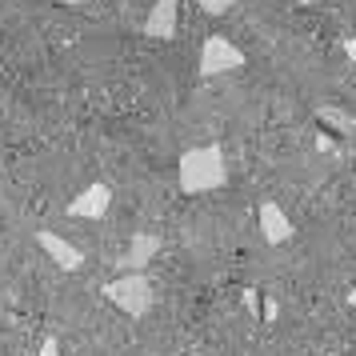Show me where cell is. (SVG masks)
<instances>
[{
  "mask_svg": "<svg viewBox=\"0 0 356 356\" xmlns=\"http://www.w3.org/2000/svg\"><path fill=\"white\" fill-rule=\"evenodd\" d=\"M348 305H356V284H353V289H348Z\"/></svg>",
  "mask_w": 356,
  "mask_h": 356,
  "instance_id": "4fadbf2b",
  "label": "cell"
},
{
  "mask_svg": "<svg viewBox=\"0 0 356 356\" xmlns=\"http://www.w3.org/2000/svg\"><path fill=\"white\" fill-rule=\"evenodd\" d=\"M177 13H180V0H156L148 20H145V36H152V40H172L177 36Z\"/></svg>",
  "mask_w": 356,
  "mask_h": 356,
  "instance_id": "5b68a950",
  "label": "cell"
},
{
  "mask_svg": "<svg viewBox=\"0 0 356 356\" xmlns=\"http://www.w3.org/2000/svg\"><path fill=\"white\" fill-rule=\"evenodd\" d=\"M36 356H60V344H56V337H44V344H40V353Z\"/></svg>",
  "mask_w": 356,
  "mask_h": 356,
  "instance_id": "8fae6325",
  "label": "cell"
},
{
  "mask_svg": "<svg viewBox=\"0 0 356 356\" xmlns=\"http://www.w3.org/2000/svg\"><path fill=\"white\" fill-rule=\"evenodd\" d=\"M196 4H200L209 17H220V13H228V8H232V4H241V0H196Z\"/></svg>",
  "mask_w": 356,
  "mask_h": 356,
  "instance_id": "30bf717a",
  "label": "cell"
},
{
  "mask_svg": "<svg viewBox=\"0 0 356 356\" xmlns=\"http://www.w3.org/2000/svg\"><path fill=\"white\" fill-rule=\"evenodd\" d=\"M113 204V188L108 184H88L84 193H76V200L68 204V216H76V220H100L104 212Z\"/></svg>",
  "mask_w": 356,
  "mask_h": 356,
  "instance_id": "277c9868",
  "label": "cell"
},
{
  "mask_svg": "<svg viewBox=\"0 0 356 356\" xmlns=\"http://www.w3.org/2000/svg\"><path fill=\"white\" fill-rule=\"evenodd\" d=\"M156 252H161V241H156L152 232H136L132 244H129V252L120 257V268H129V273H145V264L156 257Z\"/></svg>",
  "mask_w": 356,
  "mask_h": 356,
  "instance_id": "ba28073f",
  "label": "cell"
},
{
  "mask_svg": "<svg viewBox=\"0 0 356 356\" xmlns=\"http://www.w3.org/2000/svg\"><path fill=\"white\" fill-rule=\"evenodd\" d=\"M36 244H40V248L52 257V264H60L65 273H76V268L84 264L81 248H76V244H68L65 236H56V232H36Z\"/></svg>",
  "mask_w": 356,
  "mask_h": 356,
  "instance_id": "8992f818",
  "label": "cell"
},
{
  "mask_svg": "<svg viewBox=\"0 0 356 356\" xmlns=\"http://www.w3.org/2000/svg\"><path fill=\"white\" fill-rule=\"evenodd\" d=\"M344 52H348V60L356 65V36H353V40H344Z\"/></svg>",
  "mask_w": 356,
  "mask_h": 356,
  "instance_id": "7c38bea8",
  "label": "cell"
},
{
  "mask_svg": "<svg viewBox=\"0 0 356 356\" xmlns=\"http://www.w3.org/2000/svg\"><path fill=\"white\" fill-rule=\"evenodd\" d=\"M316 116H321V120L328 124V129H337V132H348V129H353V116H348V113H340V108H321Z\"/></svg>",
  "mask_w": 356,
  "mask_h": 356,
  "instance_id": "9c48e42d",
  "label": "cell"
},
{
  "mask_svg": "<svg viewBox=\"0 0 356 356\" xmlns=\"http://www.w3.org/2000/svg\"><path fill=\"white\" fill-rule=\"evenodd\" d=\"M236 68H244V52L228 36H209L200 49V76H220V72H236Z\"/></svg>",
  "mask_w": 356,
  "mask_h": 356,
  "instance_id": "3957f363",
  "label": "cell"
},
{
  "mask_svg": "<svg viewBox=\"0 0 356 356\" xmlns=\"http://www.w3.org/2000/svg\"><path fill=\"white\" fill-rule=\"evenodd\" d=\"M60 4H81V0H60Z\"/></svg>",
  "mask_w": 356,
  "mask_h": 356,
  "instance_id": "5bb4252c",
  "label": "cell"
},
{
  "mask_svg": "<svg viewBox=\"0 0 356 356\" xmlns=\"http://www.w3.org/2000/svg\"><path fill=\"white\" fill-rule=\"evenodd\" d=\"M104 296H108L120 312H129V316H145L148 308H152V300H156L152 280H148L145 273H124L120 280H113V284L104 289Z\"/></svg>",
  "mask_w": 356,
  "mask_h": 356,
  "instance_id": "7a4b0ae2",
  "label": "cell"
},
{
  "mask_svg": "<svg viewBox=\"0 0 356 356\" xmlns=\"http://www.w3.org/2000/svg\"><path fill=\"white\" fill-rule=\"evenodd\" d=\"M228 177V164H225V152L216 145H204V148H188L180 156V188L184 193H212L220 188Z\"/></svg>",
  "mask_w": 356,
  "mask_h": 356,
  "instance_id": "6da1fadb",
  "label": "cell"
},
{
  "mask_svg": "<svg viewBox=\"0 0 356 356\" xmlns=\"http://www.w3.org/2000/svg\"><path fill=\"white\" fill-rule=\"evenodd\" d=\"M260 232H264L268 244H284L292 236V220L284 216V209H280L276 200H264V204H260Z\"/></svg>",
  "mask_w": 356,
  "mask_h": 356,
  "instance_id": "52a82bcc",
  "label": "cell"
}]
</instances>
